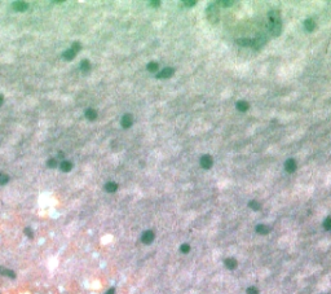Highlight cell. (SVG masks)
I'll return each mask as SVG.
<instances>
[{
	"instance_id": "9c48e42d",
	"label": "cell",
	"mask_w": 331,
	"mask_h": 294,
	"mask_svg": "<svg viewBox=\"0 0 331 294\" xmlns=\"http://www.w3.org/2000/svg\"><path fill=\"white\" fill-rule=\"evenodd\" d=\"M269 22H281L278 10H270L269 12Z\"/></svg>"
},
{
	"instance_id": "f1b7e54d",
	"label": "cell",
	"mask_w": 331,
	"mask_h": 294,
	"mask_svg": "<svg viewBox=\"0 0 331 294\" xmlns=\"http://www.w3.org/2000/svg\"><path fill=\"white\" fill-rule=\"evenodd\" d=\"M71 50L77 53V52H79L80 51V43H78V42H75V43H73V46H71Z\"/></svg>"
},
{
	"instance_id": "7c38bea8",
	"label": "cell",
	"mask_w": 331,
	"mask_h": 294,
	"mask_svg": "<svg viewBox=\"0 0 331 294\" xmlns=\"http://www.w3.org/2000/svg\"><path fill=\"white\" fill-rule=\"evenodd\" d=\"M236 108H237V110H239V112H247L248 108H250V104H248L247 101L242 100V101H238V102H237Z\"/></svg>"
},
{
	"instance_id": "44dd1931",
	"label": "cell",
	"mask_w": 331,
	"mask_h": 294,
	"mask_svg": "<svg viewBox=\"0 0 331 294\" xmlns=\"http://www.w3.org/2000/svg\"><path fill=\"white\" fill-rule=\"evenodd\" d=\"M216 4L218 5H221V7H232L233 4H234V2H232V0H220V2H216Z\"/></svg>"
},
{
	"instance_id": "cb8c5ba5",
	"label": "cell",
	"mask_w": 331,
	"mask_h": 294,
	"mask_svg": "<svg viewBox=\"0 0 331 294\" xmlns=\"http://www.w3.org/2000/svg\"><path fill=\"white\" fill-rule=\"evenodd\" d=\"M80 68H82V70H84V72H88L91 69V62L88 60H83L82 64H80Z\"/></svg>"
},
{
	"instance_id": "4dcf8cb0",
	"label": "cell",
	"mask_w": 331,
	"mask_h": 294,
	"mask_svg": "<svg viewBox=\"0 0 331 294\" xmlns=\"http://www.w3.org/2000/svg\"><path fill=\"white\" fill-rule=\"evenodd\" d=\"M48 167H52V168H55L57 166V161L56 160H48Z\"/></svg>"
},
{
	"instance_id": "d6a6232c",
	"label": "cell",
	"mask_w": 331,
	"mask_h": 294,
	"mask_svg": "<svg viewBox=\"0 0 331 294\" xmlns=\"http://www.w3.org/2000/svg\"><path fill=\"white\" fill-rule=\"evenodd\" d=\"M105 294H115V289H114V288H111V289H109Z\"/></svg>"
},
{
	"instance_id": "603a6c76",
	"label": "cell",
	"mask_w": 331,
	"mask_h": 294,
	"mask_svg": "<svg viewBox=\"0 0 331 294\" xmlns=\"http://www.w3.org/2000/svg\"><path fill=\"white\" fill-rule=\"evenodd\" d=\"M8 182H9V176L4 172H0V186H4V184H7Z\"/></svg>"
},
{
	"instance_id": "3957f363",
	"label": "cell",
	"mask_w": 331,
	"mask_h": 294,
	"mask_svg": "<svg viewBox=\"0 0 331 294\" xmlns=\"http://www.w3.org/2000/svg\"><path fill=\"white\" fill-rule=\"evenodd\" d=\"M269 30L273 36H278L282 31V24L281 22H269Z\"/></svg>"
},
{
	"instance_id": "ffe728a7",
	"label": "cell",
	"mask_w": 331,
	"mask_h": 294,
	"mask_svg": "<svg viewBox=\"0 0 331 294\" xmlns=\"http://www.w3.org/2000/svg\"><path fill=\"white\" fill-rule=\"evenodd\" d=\"M146 69H148L150 73H155L157 70L159 69V66H158V64H157V62H149L148 66H146Z\"/></svg>"
},
{
	"instance_id": "484cf974",
	"label": "cell",
	"mask_w": 331,
	"mask_h": 294,
	"mask_svg": "<svg viewBox=\"0 0 331 294\" xmlns=\"http://www.w3.org/2000/svg\"><path fill=\"white\" fill-rule=\"evenodd\" d=\"M180 252L182 254H188L189 252H190V245H189V244H182L181 246H180Z\"/></svg>"
},
{
	"instance_id": "1f68e13d",
	"label": "cell",
	"mask_w": 331,
	"mask_h": 294,
	"mask_svg": "<svg viewBox=\"0 0 331 294\" xmlns=\"http://www.w3.org/2000/svg\"><path fill=\"white\" fill-rule=\"evenodd\" d=\"M25 235L27 236L29 238H32V236H34V233H32V231L30 230V228H25Z\"/></svg>"
},
{
	"instance_id": "e0dca14e",
	"label": "cell",
	"mask_w": 331,
	"mask_h": 294,
	"mask_svg": "<svg viewBox=\"0 0 331 294\" xmlns=\"http://www.w3.org/2000/svg\"><path fill=\"white\" fill-rule=\"evenodd\" d=\"M237 43L242 47H252V39L250 38H243V39H237Z\"/></svg>"
},
{
	"instance_id": "7402d4cb",
	"label": "cell",
	"mask_w": 331,
	"mask_h": 294,
	"mask_svg": "<svg viewBox=\"0 0 331 294\" xmlns=\"http://www.w3.org/2000/svg\"><path fill=\"white\" fill-rule=\"evenodd\" d=\"M195 4H197V2H195V0H184V2L180 3V5H182V7H186V8L194 7Z\"/></svg>"
},
{
	"instance_id": "9a60e30c",
	"label": "cell",
	"mask_w": 331,
	"mask_h": 294,
	"mask_svg": "<svg viewBox=\"0 0 331 294\" xmlns=\"http://www.w3.org/2000/svg\"><path fill=\"white\" fill-rule=\"evenodd\" d=\"M85 118L89 119V121H95L97 118V112L95 109H87L85 110Z\"/></svg>"
},
{
	"instance_id": "d6986e66",
	"label": "cell",
	"mask_w": 331,
	"mask_h": 294,
	"mask_svg": "<svg viewBox=\"0 0 331 294\" xmlns=\"http://www.w3.org/2000/svg\"><path fill=\"white\" fill-rule=\"evenodd\" d=\"M0 275H4V276H7V277H12V279H14L16 277V274L13 271H10V270H7V268H0Z\"/></svg>"
},
{
	"instance_id": "ba28073f",
	"label": "cell",
	"mask_w": 331,
	"mask_h": 294,
	"mask_svg": "<svg viewBox=\"0 0 331 294\" xmlns=\"http://www.w3.org/2000/svg\"><path fill=\"white\" fill-rule=\"evenodd\" d=\"M285 170L287 172H294L296 170V162H295V160H291V158L287 160L285 162Z\"/></svg>"
},
{
	"instance_id": "f546056e",
	"label": "cell",
	"mask_w": 331,
	"mask_h": 294,
	"mask_svg": "<svg viewBox=\"0 0 331 294\" xmlns=\"http://www.w3.org/2000/svg\"><path fill=\"white\" fill-rule=\"evenodd\" d=\"M149 5L153 8H158V7H160V2L159 0H153V2H149Z\"/></svg>"
},
{
	"instance_id": "d4e9b609",
	"label": "cell",
	"mask_w": 331,
	"mask_h": 294,
	"mask_svg": "<svg viewBox=\"0 0 331 294\" xmlns=\"http://www.w3.org/2000/svg\"><path fill=\"white\" fill-rule=\"evenodd\" d=\"M248 206L250 208H251L252 210H260V208H261V206H260V204L257 202V201H250V204H248Z\"/></svg>"
},
{
	"instance_id": "8992f818",
	"label": "cell",
	"mask_w": 331,
	"mask_h": 294,
	"mask_svg": "<svg viewBox=\"0 0 331 294\" xmlns=\"http://www.w3.org/2000/svg\"><path fill=\"white\" fill-rule=\"evenodd\" d=\"M122 126L124 128H129L133 124V117L131 116V114H124V116L122 117Z\"/></svg>"
},
{
	"instance_id": "4316f807",
	"label": "cell",
	"mask_w": 331,
	"mask_h": 294,
	"mask_svg": "<svg viewBox=\"0 0 331 294\" xmlns=\"http://www.w3.org/2000/svg\"><path fill=\"white\" fill-rule=\"evenodd\" d=\"M323 228L326 231H331V218H326V219L323 220Z\"/></svg>"
},
{
	"instance_id": "6da1fadb",
	"label": "cell",
	"mask_w": 331,
	"mask_h": 294,
	"mask_svg": "<svg viewBox=\"0 0 331 294\" xmlns=\"http://www.w3.org/2000/svg\"><path fill=\"white\" fill-rule=\"evenodd\" d=\"M207 18L211 24H216L219 21V10H218V7H216V4H211L208 5V8H207Z\"/></svg>"
},
{
	"instance_id": "83f0119b",
	"label": "cell",
	"mask_w": 331,
	"mask_h": 294,
	"mask_svg": "<svg viewBox=\"0 0 331 294\" xmlns=\"http://www.w3.org/2000/svg\"><path fill=\"white\" fill-rule=\"evenodd\" d=\"M246 293H247V294H259V290H257L255 286H250V288H247Z\"/></svg>"
},
{
	"instance_id": "836d02e7",
	"label": "cell",
	"mask_w": 331,
	"mask_h": 294,
	"mask_svg": "<svg viewBox=\"0 0 331 294\" xmlns=\"http://www.w3.org/2000/svg\"><path fill=\"white\" fill-rule=\"evenodd\" d=\"M3 102H4V96L0 95V105H3Z\"/></svg>"
},
{
	"instance_id": "8fae6325",
	"label": "cell",
	"mask_w": 331,
	"mask_h": 294,
	"mask_svg": "<svg viewBox=\"0 0 331 294\" xmlns=\"http://www.w3.org/2000/svg\"><path fill=\"white\" fill-rule=\"evenodd\" d=\"M304 27H305L307 31H313L316 29V22H314V20H312V18L305 20L304 21Z\"/></svg>"
},
{
	"instance_id": "2e32d148",
	"label": "cell",
	"mask_w": 331,
	"mask_h": 294,
	"mask_svg": "<svg viewBox=\"0 0 331 294\" xmlns=\"http://www.w3.org/2000/svg\"><path fill=\"white\" fill-rule=\"evenodd\" d=\"M59 167H61V170L63 172H69L73 168V163L70 162V161H62L61 165H59Z\"/></svg>"
},
{
	"instance_id": "5b68a950",
	"label": "cell",
	"mask_w": 331,
	"mask_h": 294,
	"mask_svg": "<svg viewBox=\"0 0 331 294\" xmlns=\"http://www.w3.org/2000/svg\"><path fill=\"white\" fill-rule=\"evenodd\" d=\"M154 237H155L154 232L149 230V231H145L142 233V236H141V241H142L144 244H146V245H149V244H151L154 241Z\"/></svg>"
},
{
	"instance_id": "52a82bcc",
	"label": "cell",
	"mask_w": 331,
	"mask_h": 294,
	"mask_svg": "<svg viewBox=\"0 0 331 294\" xmlns=\"http://www.w3.org/2000/svg\"><path fill=\"white\" fill-rule=\"evenodd\" d=\"M27 8H29V5L25 2H14L13 3V9L17 10V12H25Z\"/></svg>"
},
{
	"instance_id": "7a4b0ae2",
	"label": "cell",
	"mask_w": 331,
	"mask_h": 294,
	"mask_svg": "<svg viewBox=\"0 0 331 294\" xmlns=\"http://www.w3.org/2000/svg\"><path fill=\"white\" fill-rule=\"evenodd\" d=\"M199 163H200V167H202V168H206V170H208V168L212 167L214 160H212V157H211L210 154H204V156L200 157Z\"/></svg>"
},
{
	"instance_id": "5bb4252c",
	"label": "cell",
	"mask_w": 331,
	"mask_h": 294,
	"mask_svg": "<svg viewBox=\"0 0 331 294\" xmlns=\"http://www.w3.org/2000/svg\"><path fill=\"white\" fill-rule=\"evenodd\" d=\"M256 232L259 233V235H268V233L270 232V228L268 226H265V224H259L256 227Z\"/></svg>"
},
{
	"instance_id": "30bf717a",
	"label": "cell",
	"mask_w": 331,
	"mask_h": 294,
	"mask_svg": "<svg viewBox=\"0 0 331 294\" xmlns=\"http://www.w3.org/2000/svg\"><path fill=\"white\" fill-rule=\"evenodd\" d=\"M224 263H225V267H226L228 270H236L237 266H238L237 260H236L234 258H228V259H225Z\"/></svg>"
},
{
	"instance_id": "4fadbf2b",
	"label": "cell",
	"mask_w": 331,
	"mask_h": 294,
	"mask_svg": "<svg viewBox=\"0 0 331 294\" xmlns=\"http://www.w3.org/2000/svg\"><path fill=\"white\" fill-rule=\"evenodd\" d=\"M117 189H118V184H117V183H114V182H107V183L105 184V190H106V192L114 193V192H117Z\"/></svg>"
},
{
	"instance_id": "277c9868",
	"label": "cell",
	"mask_w": 331,
	"mask_h": 294,
	"mask_svg": "<svg viewBox=\"0 0 331 294\" xmlns=\"http://www.w3.org/2000/svg\"><path fill=\"white\" fill-rule=\"evenodd\" d=\"M173 73H175V70H173L172 68H164V69H162L160 72L157 74V78L158 79H166V78H171Z\"/></svg>"
},
{
	"instance_id": "ac0fdd59",
	"label": "cell",
	"mask_w": 331,
	"mask_h": 294,
	"mask_svg": "<svg viewBox=\"0 0 331 294\" xmlns=\"http://www.w3.org/2000/svg\"><path fill=\"white\" fill-rule=\"evenodd\" d=\"M75 54H77V53H75V52L71 50V48H70V50L65 51V52L62 53V57H63L65 60H67V61H70V60H73V58L75 57Z\"/></svg>"
}]
</instances>
